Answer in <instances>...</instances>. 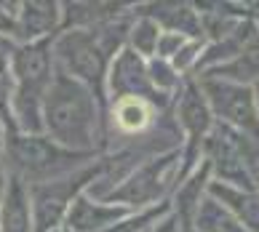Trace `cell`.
I'll use <instances>...</instances> for the list:
<instances>
[{
    "instance_id": "cell-1",
    "label": "cell",
    "mask_w": 259,
    "mask_h": 232,
    "mask_svg": "<svg viewBox=\"0 0 259 232\" xmlns=\"http://www.w3.org/2000/svg\"><path fill=\"white\" fill-rule=\"evenodd\" d=\"M43 133L75 152L104 155L110 128L102 104L85 85L56 70L43 96Z\"/></svg>"
},
{
    "instance_id": "cell-2",
    "label": "cell",
    "mask_w": 259,
    "mask_h": 232,
    "mask_svg": "<svg viewBox=\"0 0 259 232\" xmlns=\"http://www.w3.org/2000/svg\"><path fill=\"white\" fill-rule=\"evenodd\" d=\"M102 155H89V152H75L56 144L46 133H11L6 136V160H8V173L16 176L22 184L35 187L46 181L62 179L67 173L91 166Z\"/></svg>"
},
{
    "instance_id": "cell-3",
    "label": "cell",
    "mask_w": 259,
    "mask_h": 232,
    "mask_svg": "<svg viewBox=\"0 0 259 232\" xmlns=\"http://www.w3.org/2000/svg\"><path fill=\"white\" fill-rule=\"evenodd\" d=\"M179 171H182V147L139 163L99 200L112 203V206H126L131 211L152 208L174 195L179 184Z\"/></svg>"
},
{
    "instance_id": "cell-4",
    "label": "cell",
    "mask_w": 259,
    "mask_h": 232,
    "mask_svg": "<svg viewBox=\"0 0 259 232\" xmlns=\"http://www.w3.org/2000/svg\"><path fill=\"white\" fill-rule=\"evenodd\" d=\"M54 62L59 72L70 75L97 96L107 118V72L112 56L104 51L99 37L91 30H62L54 37Z\"/></svg>"
},
{
    "instance_id": "cell-5",
    "label": "cell",
    "mask_w": 259,
    "mask_h": 232,
    "mask_svg": "<svg viewBox=\"0 0 259 232\" xmlns=\"http://www.w3.org/2000/svg\"><path fill=\"white\" fill-rule=\"evenodd\" d=\"M104 176V155L97 158L91 166L78 168L62 179L46 181V184L27 187L30 190V208H32V224L35 232H54L62 229L72 203L85 195L97 181Z\"/></svg>"
},
{
    "instance_id": "cell-6",
    "label": "cell",
    "mask_w": 259,
    "mask_h": 232,
    "mask_svg": "<svg viewBox=\"0 0 259 232\" xmlns=\"http://www.w3.org/2000/svg\"><path fill=\"white\" fill-rule=\"evenodd\" d=\"M198 85H200V94H203L211 115L219 123L238 133L259 139V115H256L251 85L222 80V77H208V75L200 77Z\"/></svg>"
},
{
    "instance_id": "cell-7",
    "label": "cell",
    "mask_w": 259,
    "mask_h": 232,
    "mask_svg": "<svg viewBox=\"0 0 259 232\" xmlns=\"http://www.w3.org/2000/svg\"><path fill=\"white\" fill-rule=\"evenodd\" d=\"M54 37L35 43H16L8 64V75L14 80V94L24 99H43L54 80Z\"/></svg>"
},
{
    "instance_id": "cell-8",
    "label": "cell",
    "mask_w": 259,
    "mask_h": 232,
    "mask_svg": "<svg viewBox=\"0 0 259 232\" xmlns=\"http://www.w3.org/2000/svg\"><path fill=\"white\" fill-rule=\"evenodd\" d=\"M145 99L150 102L158 112H168L174 107L171 96H163L152 88L150 83V72H147V62L139 54H134L131 48L123 51L110 62V72H107V104L115 99Z\"/></svg>"
},
{
    "instance_id": "cell-9",
    "label": "cell",
    "mask_w": 259,
    "mask_h": 232,
    "mask_svg": "<svg viewBox=\"0 0 259 232\" xmlns=\"http://www.w3.org/2000/svg\"><path fill=\"white\" fill-rule=\"evenodd\" d=\"M163 112H158L150 102L145 99H115L110 102L107 107V128H110V144L107 150L112 147L115 139L120 142H128V139H137V136H145L147 131L155 128V123Z\"/></svg>"
},
{
    "instance_id": "cell-10",
    "label": "cell",
    "mask_w": 259,
    "mask_h": 232,
    "mask_svg": "<svg viewBox=\"0 0 259 232\" xmlns=\"http://www.w3.org/2000/svg\"><path fill=\"white\" fill-rule=\"evenodd\" d=\"M134 211L126 206H112V203H102L97 198H91L89 192L80 195L72 203L70 214H67L62 229L64 232H107L118 221L131 216Z\"/></svg>"
},
{
    "instance_id": "cell-11",
    "label": "cell",
    "mask_w": 259,
    "mask_h": 232,
    "mask_svg": "<svg viewBox=\"0 0 259 232\" xmlns=\"http://www.w3.org/2000/svg\"><path fill=\"white\" fill-rule=\"evenodd\" d=\"M62 32V3L56 0H27L19 3V35L16 43L49 40Z\"/></svg>"
},
{
    "instance_id": "cell-12",
    "label": "cell",
    "mask_w": 259,
    "mask_h": 232,
    "mask_svg": "<svg viewBox=\"0 0 259 232\" xmlns=\"http://www.w3.org/2000/svg\"><path fill=\"white\" fill-rule=\"evenodd\" d=\"M134 11L152 19L163 32L182 35L187 40H200V14L195 6L187 3H134Z\"/></svg>"
},
{
    "instance_id": "cell-13",
    "label": "cell",
    "mask_w": 259,
    "mask_h": 232,
    "mask_svg": "<svg viewBox=\"0 0 259 232\" xmlns=\"http://www.w3.org/2000/svg\"><path fill=\"white\" fill-rule=\"evenodd\" d=\"M206 195L214 198L217 203H222L230 214L241 221V227L246 232H259V192L256 190H238V187L222 184V181H208Z\"/></svg>"
},
{
    "instance_id": "cell-14",
    "label": "cell",
    "mask_w": 259,
    "mask_h": 232,
    "mask_svg": "<svg viewBox=\"0 0 259 232\" xmlns=\"http://www.w3.org/2000/svg\"><path fill=\"white\" fill-rule=\"evenodd\" d=\"M0 232H35L30 190L16 176L8 179V187L0 198Z\"/></svg>"
},
{
    "instance_id": "cell-15",
    "label": "cell",
    "mask_w": 259,
    "mask_h": 232,
    "mask_svg": "<svg viewBox=\"0 0 259 232\" xmlns=\"http://www.w3.org/2000/svg\"><path fill=\"white\" fill-rule=\"evenodd\" d=\"M134 3H62V30H91L102 22L123 16Z\"/></svg>"
},
{
    "instance_id": "cell-16",
    "label": "cell",
    "mask_w": 259,
    "mask_h": 232,
    "mask_svg": "<svg viewBox=\"0 0 259 232\" xmlns=\"http://www.w3.org/2000/svg\"><path fill=\"white\" fill-rule=\"evenodd\" d=\"M193 232H246L241 227V221H238L230 211L222 206V203H217L214 198H203L200 200V206L195 211V219H193Z\"/></svg>"
},
{
    "instance_id": "cell-17",
    "label": "cell",
    "mask_w": 259,
    "mask_h": 232,
    "mask_svg": "<svg viewBox=\"0 0 259 232\" xmlns=\"http://www.w3.org/2000/svg\"><path fill=\"white\" fill-rule=\"evenodd\" d=\"M160 32L163 30L152 22V19L134 11L131 27H128V37H126V48H131L134 54H139L145 62L155 59V48H158V40H160Z\"/></svg>"
},
{
    "instance_id": "cell-18",
    "label": "cell",
    "mask_w": 259,
    "mask_h": 232,
    "mask_svg": "<svg viewBox=\"0 0 259 232\" xmlns=\"http://www.w3.org/2000/svg\"><path fill=\"white\" fill-rule=\"evenodd\" d=\"M11 102H14V80L8 72H0V128L6 131V136L16 133Z\"/></svg>"
},
{
    "instance_id": "cell-19",
    "label": "cell",
    "mask_w": 259,
    "mask_h": 232,
    "mask_svg": "<svg viewBox=\"0 0 259 232\" xmlns=\"http://www.w3.org/2000/svg\"><path fill=\"white\" fill-rule=\"evenodd\" d=\"M0 35L16 43L19 35V3H0Z\"/></svg>"
},
{
    "instance_id": "cell-20",
    "label": "cell",
    "mask_w": 259,
    "mask_h": 232,
    "mask_svg": "<svg viewBox=\"0 0 259 232\" xmlns=\"http://www.w3.org/2000/svg\"><path fill=\"white\" fill-rule=\"evenodd\" d=\"M8 179H11V173H8V160H6V131L0 128V198L8 187Z\"/></svg>"
},
{
    "instance_id": "cell-21",
    "label": "cell",
    "mask_w": 259,
    "mask_h": 232,
    "mask_svg": "<svg viewBox=\"0 0 259 232\" xmlns=\"http://www.w3.org/2000/svg\"><path fill=\"white\" fill-rule=\"evenodd\" d=\"M174 227H177V219L168 214V216L163 219V221H160V224H158L155 229H152V232H174Z\"/></svg>"
},
{
    "instance_id": "cell-22",
    "label": "cell",
    "mask_w": 259,
    "mask_h": 232,
    "mask_svg": "<svg viewBox=\"0 0 259 232\" xmlns=\"http://www.w3.org/2000/svg\"><path fill=\"white\" fill-rule=\"evenodd\" d=\"M254 102H256V115H259V83L254 85Z\"/></svg>"
},
{
    "instance_id": "cell-23",
    "label": "cell",
    "mask_w": 259,
    "mask_h": 232,
    "mask_svg": "<svg viewBox=\"0 0 259 232\" xmlns=\"http://www.w3.org/2000/svg\"><path fill=\"white\" fill-rule=\"evenodd\" d=\"M174 232H179V224H177V227H174Z\"/></svg>"
},
{
    "instance_id": "cell-24",
    "label": "cell",
    "mask_w": 259,
    "mask_h": 232,
    "mask_svg": "<svg viewBox=\"0 0 259 232\" xmlns=\"http://www.w3.org/2000/svg\"><path fill=\"white\" fill-rule=\"evenodd\" d=\"M54 232H64V229H54Z\"/></svg>"
},
{
    "instance_id": "cell-25",
    "label": "cell",
    "mask_w": 259,
    "mask_h": 232,
    "mask_svg": "<svg viewBox=\"0 0 259 232\" xmlns=\"http://www.w3.org/2000/svg\"><path fill=\"white\" fill-rule=\"evenodd\" d=\"M150 232H152V229H150Z\"/></svg>"
}]
</instances>
